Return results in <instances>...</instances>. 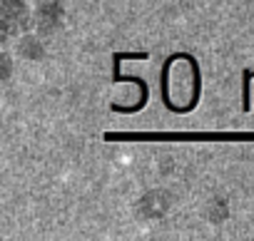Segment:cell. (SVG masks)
I'll list each match as a JSON object with an SVG mask.
<instances>
[{"mask_svg":"<svg viewBox=\"0 0 254 241\" xmlns=\"http://www.w3.org/2000/svg\"><path fill=\"white\" fill-rule=\"evenodd\" d=\"M202 95L199 62L190 52H175L162 65V104L170 112H192Z\"/></svg>","mask_w":254,"mask_h":241,"instance_id":"obj_1","label":"cell"},{"mask_svg":"<svg viewBox=\"0 0 254 241\" xmlns=\"http://www.w3.org/2000/svg\"><path fill=\"white\" fill-rule=\"evenodd\" d=\"M107 142H254V132H107Z\"/></svg>","mask_w":254,"mask_h":241,"instance_id":"obj_2","label":"cell"},{"mask_svg":"<svg viewBox=\"0 0 254 241\" xmlns=\"http://www.w3.org/2000/svg\"><path fill=\"white\" fill-rule=\"evenodd\" d=\"M0 18H3V35L8 40L10 33L15 30H25L28 28V8L23 0H3V10H0Z\"/></svg>","mask_w":254,"mask_h":241,"instance_id":"obj_3","label":"cell"},{"mask_svg":"<svg viewBox=\"0 0 254 241\" xmlns=\"http://www.w3.org/2000/svg\"><path fill=\"white\" fill-rule=\"evenodd\" d=\"M63 5L60 0H38V10H35V25L40 33H53L60 23Z\"/></svg>","mask_w":254,"mask_h":241,"instance_id":"obj_4","label":"cell"},{"mask_svg":"<svg viewBox=\"0 0 254 241\" xmlns=\"http://www.w3.org/2000/svg\"><path fill=\"white\" fill-rule=\"evenodd\" d=\"M18 55L28 57V60H38V57H43V43L35 35H23L18 40Z\"/></svg>","mask_w":254,"mask_h":241,"instance_id":"obj_5","label":"cell"}]
</instances>
